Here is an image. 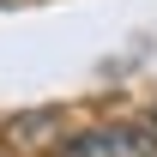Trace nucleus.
Wrapping results in <instances>:
<instances>
[{"label": "nucleus", "mask_w": 157, "mask_h": 157, "mask_svg": "<svg viewBox=\"0 0 157 157\" xmlns=\"http://www.w3.org/2000/svg\"><path fill=\"white\" fill-rule=\"evenodd\" d=\"M60 157H157V127L109 121V127H91L78 139H60Z\"/></svg>", "instance_id": "f257e3e1"}, {"label": "nucleus", "mask_w": 157, "mask_h": 157, "mask_svg": "<svg viewBox=\"0 0 157 157\" xmlns=\"http://www.w3.org/2000/svg\"><path fill=\"white\" fill-rule=\"evenodd\" d=\"M60 127H67V115H60V109H36V115H18L12 121V127H6V139H12V145H55L60 151Z\"/></svg>", "instance_id": "f03ea898"}, {"label": "nucleus", "mask_w": 157, "mask_h": 157, "mask_svg": "<svg viewBox=\"0 0 157 157\" xmlns=\"http://www.w3.org/2000/svg\"><path fill=\"white\" fill-rule=\"evenodd\" d=\"M151 127H157V109H151Z\"/></svg>", "instance_id": "7ed1b4c3"}]
</instances>
